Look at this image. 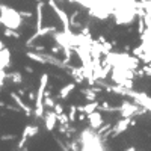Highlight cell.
Listing matches in <instances>:
<instances>
[{
	"instance_id": "6da1fadb",
	"label": "cell",
	"mask_w": 151,
	"mask_h": 151,
	"mask_svg": "<svg viewBox=\"0 0 151 151\" xmlns=\"http://www.w3.org/2000/svg\"><path fill=\"white\" fill-rule=\"evenodd\" d=\"M0 21H2L5 27H11V29H18L23 23L20 12L3 3H0Z\"/></svg>"
},
{
	"instance_id": "7a4b0ae2",
	"label": "cell",
	"mask_w": 151,
	"mask_h": 151,
	"mask_svg": "<svg viewBox=\"0 0 151 151\" xmlns=\"http://www.w3.org/2000/svg\"><path fill=\"white\" fill-rule=\"evenodd\" d=\"M48 85V73H42L40 77V85H38V91H36V98H35V109H33V115L36 118H44V92L45 88Z\"/></svg>"
},
{
	"instance_id": "3957f363",
	"label": "cell",
	"mask_w": 151,
	"mask_h": 151,
	"mask_svg": "<svg viewBox=\"0 0 151 151\" xmlns=\"http://www.w3.org/2000/svg\"><path fill=\"white\" fill-rule=\"evenodd\" d=\"M48 6L52 8L55 12H56V17L60 20V23H62V26H64V30L67 32V30H71V24H70V17H68V14L62 9V8H59L58 6V3L55 2V0H48Z\"/></svg>"
},
{
	"instance_id": "277c9868",
	"label": "cell",
	"mask_w": 151,
	"mask_h": 151,
	"mask_svg": "<svg viewBox=\"0 0 151 151\" xmlns=\"http://www.w3.org/2000/svg\"><path fill=\"white\" fill-rule=\"evenodd\" d=\"M141 109L139 103H130V101H122L121 107H119V113H121V118L125 116H134V113Z\"/></svg>"
},
{
	"instance_id": "5b68a950",
	"label": "cell",
	"mask_w": 151,
	"mask_h": 151,
	"mask_svg": "<svg viewBox=\"0 0 151 151\" xmlns=\"http://www.w3.org/2000/svg\"><path fill=\"white\" fill-rule=\"evenodd\" d=\"M86 119L89 121V127H91L92 130H98V129L104 124V119H103V116H101V112H100L98 109L94 110L92 113H89Z\"/></svg>"
},
{
	"instance_id": "8992f818",
	"label": "cell",
	"mask_w": 151,
	"mask_h": 151,
	"mask_svg": "<svg viewBox=\"0 0 151 151\" xmlns=\"http://www.w3.org/2000/svg\"><path fill=\"white\" fill-rule=\"evenodd\" d=\"M56 122H58V116L53 109H47L44 112V124H45V129L48 132H53L56 127Z\"/></svg>"
},
{
	"instance_id": "52a82bcc",
	"label": "cell",
	"mask_w": 151,
	"mask_h": 151,
	"mask_svg": "<svg viewBox=\"0 0 151 151\" xmlns=\"http://www.w3.org/2000/svg\"><path fill=\"white\" fill-rule=\"evenodd\" d=\"M11 98L14 100L15 104H17V106H18V107H20L23 112H24V115H26L27 118H30V116L33 115V110H32V109H30V107H29L26 103L23 101V98H21V95H20L18 92H11Z\"/></svg>"
},
{
	"instance_id": "ba28073f",
	"label": "cell",
	"mask_w": 151,
	"mask_h": 151,
	"mask_svg": "<svg viewBox=\"0 0 151 151\" xmlns=\"http://www.w3.org/2000/svg\"><path fill=\"white\" fill-rule=\"evenodd\" d=\"M130 121H132V116H125V118H121L116 124L115 127H113V136H119L121 133H124L130 127Z\"/></svg>"
},
{
	"instance_id": "9c48e42d",
	"label": "cell",
	"mask_w": 151,
	"mask_h": 151,
	"mask_svg": "<svg viewBox=\"0 0 151 151\" xmlns=\"http://www.w3.org/2000/svg\"><path fill=\"white\" fill-rule=\"evenodd\" d=\"M42 21H44V2L42 0H38V3H36V24H35L36 30L42 27Z\"/></svg>"
},
{
	"instance_id": "30bf717a",
	"label": "cell",
	"mask_w": 151,
	"mask_h": 151,
	"mask_svg": "<svg viewBox=\"0 0 151 151\" xmlns=\"http://www.w3.org/2000/svg\"><path fill=\"white\" fill-rule=\"evenodd\" d=\"M11 65V52H9V48L3 47L2 50H0V70L2 68H8Z\"/></svg>"
},
{
	"instance_id": "8fae6325",
	"label": "cell",
	"mask_w": 151,
	"mask_h": 151,
	"mask_svg": "<svg viewBox=\"0 0 151 151\" xmlns=\"http://www.w3.org/2000/svg\"><path fill=\"white\" fill-rule=\"evenodd\" d=\"M98 106H100V103L97 101V100H94V101H88L83 106H77V112H83V113H86V115H89V113H92L94 110L98 109Z\"/></svg>"
},
{
	"instance_id": "7c38bea8",
	"label": "cell",
	"mask_w": 151,
	"mask_h": 151,
	"mask_svg": "<svg viewBox=\"0 0 151 151\" xmlns=\"http://www.w3.org/2000/svg\"><path fill=\"white\" fill-rule=\"evenodd\" d=\"M74 89H76V83H74V82H70V83L64 85V86L60 88V91H59V98H60V100L68 98L70 94H71Z\"/></svg>"
},
{
	"instance_id": "4fadbf2b",
	"label": "cell",
	"mask_w": 151,
	"mask_h": 151,
	"mask_svg": "<svg viewBox=\"0 0 151 151\" xmlns=\"http://www.w3.org/2000/svg\"><path fill=\"white\" fill-rule=\"evenodd\" d=\"M26 56L29 58V59H32L33 62H36V64H41V65H45L47 64V59L44 58V55H40L38 52H27L26 53Z\"/></svg>"
},
{
	"instance_id": "5bb4252c",
	"label": "cell",
	"mask_w": 151,
	"mask_h": 151,
	"mask_svg": "<svg viewBox=\"0 0 151 151\" xmlns=\"http://www.w3.org/2000/svg\"><path fill=\"white\" fill-rule=\"evenodd\" d=\"M71 70V73H68L71 77L77 82V83H82L83 80H85V76H83V71H82V67L80 68H76V67H73V68H70Z\"/></svg>"
},
{
	"instance_id": "9a60e30c",
	"label": "cell",
	"mask_w": 151,
	"mask_h": 151,
	"mask_svg": "<svg viewBox=\"0 0 151 151\" xmlns=\"http://www.w3.org/2000/svg\"><path fill=\"white\" fill-rule=\"evenodd\" d=\"M6 79H9L14 85H17V86H20L21 83H23V76H21V73L20 71H12V73H8V77Z\"/></svg>"
},
{
	"instance_id": "2e32d148",
	"label": "cell",
	"mask_w": 151,
	"mask_h": 151,
	"mask_svg": "<svg viewBox=\"0 0 151 151\" xmlns=\"http://www.w3.org/2000/svg\"><path fill=\"white\" fill-rule=\"evenodd\" d=\"M82 94L85 95L86 101H94V100H97V92L92 88H82Z\"/></svg>"
},
{
	"instance_id": "e0dca14e",
	"label": "cell",
	"mask_w": 151,
	"mask_h": 151,
	"mask_svg": "<svg viewBox=\"0 0 151 151\" xmlns=\"http://www.w3.org/2000/svg\"><path fill=\"white\" fill-rule=\"evenodd\" d=\"M3 35L8 36V38H14V40H20L21 38V35H20V32L17 29H11V27H5Z\"/></svg>"
},
{
	"instance_id": "ac0fdd59",
	"label": "cell",
	"mask_w": 151,
	"mask_h": 151,
	"mask_svg": "<svg viewBox=\"0 0 151 151\" xmlns=\"http://www.w3.org/2000/svg\"><path fill=\"white\" fill-rule=\"evenodd\" d=\"M68 118H70V122H76V121H77V106H74V104L70 106Z\"/></svg>"
},
{
	"instance_id": "d6986e66",
	"label": "cell",
	"mask_w": 151,
	"mask_h": 151,
	"mask_svg": "<svg viewBox=\"0 0 151 151\" xmlns=\"http://www.w3.org/2000/svg\"><path fill=\"white\" fill-rule=\"evenodd\" d=\"M58 122H60V124H70V118H68V115L65 112H62L60 115H58Z\"/></svg>"
},
{
	"instance_id": "ffe728a7",
	"label": "cell",
	"mask_w": 151,
	"mask_h": 151,
	"mask_svg": "<svg viewBox=\"0 0 151 151\" xmlns=\"http://www.w3.org/2000/svg\"><path fill=\"white\" fill-rule=\"evenodd\" d=\"M53 110H55L56 116H58V115H60V113L64 112V106H62L60 103H55V106H53Z\"/></svg>"
},
{
	"instance_id": "44dd1931",
	"label": "cell",
	"mask_w": 151,
	"mask_h": 151,
	"mask_svg": "<svg viewBox=\"0 0 151 151\" xmlns=\"http://www.w3.org/2000/svg\"><path fill=\"white\" fill-rule=\"evenodd\" d=\"M15 137H17V136L12 134V133H9V134H2V136H0V141H3V142H5V141H14Z\"/></svg>"
},
{
	"instance_id": "7402d4cb",
	"label": "cell",
	"mask_w": 151,
	"mask_h": 151,
	"mask_svg": "<svg viewBox=\"0 0 151 151\" xmlns=\"http://www.w3.org/2000/svg\"><path fill=\"white\" fill-rule=\"evenodd\" d=\"M142 71H144V74H145V76L151 77V62H148V64H145V65H144Z\"/></svg>"
},
{
	"instance_id": "603a6c76",
	"label": "cell",
	"mask_w": 151,
	"mask_h": 151,
	"mask_svg": "<svg viewBox=\"0 0 151 151\" xmlns=\"http://www.w3.org/2000/svg\"><path fill=\"white\" fill-rule=\"evenodd\" d=\"M60 52H62V47L59 44H55L52 48H50V53H53V55H59Z\"/></svg>"
},
{
	"instance_id": "cb8c5ba5",
	"label": "cell",
	"mask_w": 151,
	"mask_h": 151,
	"mask_svg": "<svg viewBox=\"0 0 151 151\" xmlns=\"http://www.w3.org/2000/svg\"><path fill=\"white\" fill-rule=\"evenodd\" d=\"M20 15H21V18L23 17H26V18H30L33 14H32V12H29V11H20Z\"/></svg>"
},
{
	"instance_id": "d4e9b609",
	"label": "cell",
	"mask_w": 151,
	"mask_h": 151,
	"mask_svg": "<svg viewBox=\"0 0 151 151\" xmlns=\"http://www.w3.org/2000/svg\"><path fill=\"white\" fill-rule=\"evenodd\" d=\"M32 48L35 50V52H38V53H42V52H45V47H44V45H33Z\"/></svg>"
},
{
	"instance_id": "484cf974",
	"label": "cell",
	"mask_w": 151,
	"mask_h": 151,
	"mask_svg": "<svg viewBox=\"0 0 151 151\" xmlns=\"http://www.w3.org/2000/svg\"><path fill=\"white\" fill-rule=\"evenodd\" d=\"M27 98L30 100V101H35V98H36V95H35L33 92H29V94H27Z\"/></svg>"
},
{
	"instance_id": "4316f807",
	"label": "cell",
	"mask_w": 151,
	"mask_h": 151,
	"mask_svg": "<svg viewBox=\"0 0 151 151\" xmlns=\"http://www.w3.org/2000/svg\"><path fill=\"white\" fill-rule=\"evenodd\" d=\"M24 70H26L29 74H32V73H33V68H32V67H24Z\"/></svg>"
},
{
	"instance_id": "83f0119b",
	"label": "cell",
	"mask_w": 151,
	"mask_h": 151,
	"mask_svg": "<svg viewBox=\"0 0 151 151\" xmlns=\"http://www.w3.org/2000/svg\"><path fill=\"white\" fill-rule=\"evenodd\" d=\"M18 94H20V95H21V97H23V95H24V89H23V88H21V89H18Z\"/></svg>"
},
{
	"instance_id": "f1b7e54d",
	"label": "cell",
	"mask_w": 151,
	"mask_h": 151,
	"mask_svg": "<svg viewBox=\"0 0 151 151\" xmlns=\"http://www.w3.org/2000/svg\"><path fill=\"white\" fill-rule=\"evenodd\" d=\"M6 106V103L5 101H2V100H0V107H5Z\"/></svg>"
},
{
	"instance_id": "f546056e",
	"label": "cell",
	"mask_w": 151,
	"mask_h": 151,
	"mask_svg": "<svg viewBox=\"0 0 151 151\" xmlns=\"http://www.w3.org/2000/svg\"><path fill=\"white\" fill-rule=\"evenodd\" d=\"M0 24H2V21H0Z\"/></svg>"
}]
</instances>
